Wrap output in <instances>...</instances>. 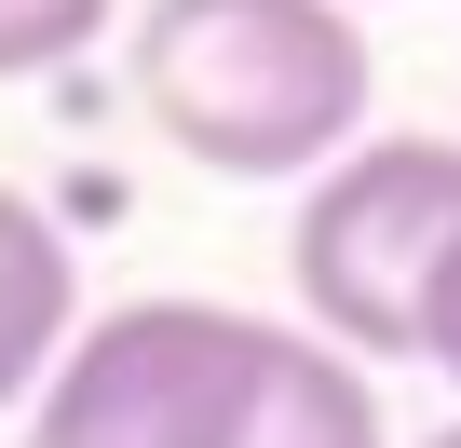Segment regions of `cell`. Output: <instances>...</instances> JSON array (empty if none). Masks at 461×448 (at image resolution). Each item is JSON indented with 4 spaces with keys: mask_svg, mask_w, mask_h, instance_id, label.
Returning <instances> with one entry per match:
<instances>
[{
    "mask_svg": "<svg viewBox=\"0 0 461 448\" xmlns=\"http://www.w3.org/2000/svg\"><path fill=\"white\" fill-rule=\"evenodd\" d=\"M380 55L353 0H149L136 14V109L203 177H326L366 136Z\"/></svg>",
    "mask_w": 461,
    "mask_h": 448,
    "instance_id": "cell-1",
    "label": "cell"
},
{
    "mask_svg": "<svg viewBox=\"0 0 461 448\" xmlns=\"http://www.w3.org/2000/svg\"><path fill=\"white\" fill-rule=\"evenodd\" d=\"M447 259H461V150L447 136H353L299 190V232H285L299 313L353 367L366 353H420V299H434Z\"/></svg>",
    "mask_w": 461,
    "mask_h": 448,
    "instance_id": "cell-2",
    "label": "cell"
},
{
    "mask_svg": "<svg viewBox=\"0 0 461 448\" xmlns=\"http://www.w3.org/2000/svg\"><path fill=\"white\" fill-rule=\"evenodd\" d=\"M258 340H272V313H230V299H122L41 380L28 448H230Z\"/></svg>",
    "mask_w": 461,
    "mask_h": 448,
    "instance_id": "cell-3",
    "label": "cell"
},
{
    "mask_svg": "<svg viewBox=\"0 0 461 448\" xmlns=\"http://www.w3.org/2000/svg\"><path fill=\"white\" fill-rule=\"evenodd\" d=\"M230 448H393V434H380V380H366L339 340L272 326L245 407H230Z\"/></svg>",
    "mask_w": 461,
    "mask_h": 448,
    "instance_id": "cell-4",
    "label": "cell"
},
{
    "mask_svg": "<svg viewBox=\"0 0 461 448\" xmlns=\"http://www.w3.org/2000/svg\"><path fill=\"white\" fill-rule=\"evenodd\" d=\"M68 340H82V259L28 190H0V407H41Z\"/></svg>",
    "mask_w": 461,
    "mask_h": 448,
    "instance_id": "cell-5",
    "label": "cell"
},
{
    "mask_svg": "<svg viewBox=\"0 0 461 448\" xmlns=\"http://www.w3.org/2000/svg\"><path fill=\"white\" fill-rule=\"evenodd\" d=\"M109 14H122V0H0V82H41V69L95 55Z\"/></svg>",
    "mask_w": 461,
    "mask_h": 448,
    "instance_id": "cell-6",
    "label": "cell"
},
{
    "mask_svg": "<svg viewBox=\"0 0 461 448\" xmlns=\"http://www.w3.org/2000/svg\"><path fill=\"white\" fill-rule=\"evenodd\" d=\"M420 367L434 380H461V259L434 272V299H420Z\"/></svg>",
    "mask_w": 461,
    "mask_h": 448,
    "instance_id": "cell-7",
    "label": "cell"
},
{
    "mask_svg": "<svg viewBox=\"0 0 461 448\" xmlns=\"http://www.w3.org/2000/svg\"><path fill=\"white\" fill-rule=\"evenodd\" d=\"M420 448H461V421H434V434H420Z\"/></svg>",
    "mask_w": 461,
    "mask_h": 448,
    "instance_id": "cell-8",
    "label": "cell"
}]
</instances>
